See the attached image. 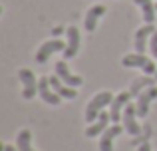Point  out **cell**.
<instances>
[{
	"label": "cell",
	"mask_w": 157,
	"mask_h": 151,
	"mask_svg": "<svg viewBox=\"0 0 157 151\" xmlns=\"http://www.w3.org/2000/svg\"><path fill=\"white\" fill-rule=\"evenodd\" d=\"M4 151H18V147H12V145H4Z\"/></svg>",
	"instance_id": "obj_21"
},
{
	"label": "cell",
	"mask_w": 157,
	"mask_h": 151,
	"mask_svg": "<svg viewBox=\"0 0 157 151\" xmlns=\"http://www.w3.org/2000/svg\"><path fill=\"white\" fill-rule=\"evenodd\" d=\"M137 151H151V147H149V143H141L137 147Z\"/></svg>",
	"instance_id": "obj_20"
},
{
	"label": "cell",
	"mask_w": 157,
	"mask_h": 151,
	"mask_svg": "<svg viewBox=\"0 0 157 151\" xmlns=\"http://www.w3.org/2000/svg\"><path fill=\"white\" fill-rule=\"evenodd\" d=\"M109 119H111L109 113L101 111V113H100V117H98V119L94 121V123L90 125L88 129H86V135H88V137H96V135H100V133H104L105 129L109 127Z\"/></svg>",
	"instance_id": "obj_13"
},
{
	"label": "cell",
	"mask_w": 157,
	"mask_h": 151,
	"mask_svg": "<svg viewBox=\"0 0 157 151\" xmlns=\"http://www.w3.org/2000/svg\"><path fill=\"white\" fill-rule=\"evenodd\" d=\"M153 32H155L153 24H145V26H141L137 32H135V42L133 44H135V50H137L139 54L145 52V44H147V40H151Z\"/></svg>",
	"instance_id": "obj_12"
},
{
	"label": "cell",
	"mask_w": 157,
	"mask_h": 151,
	"mask_svg": "<svg viewBox=\"0 0 157 151\" xmlns=\"http://www.w3.org/2000/svg\"><path fill=\"white\" fill-rule=\"evenodd\" d=\"M111 101H113V97H111L109 92H101V93H98V96H94L92 100H90L88 108H86V119H88L90 123H94V121L100 117L101 109H104L105 105H111Z\"/></svg>",
	"instance_id": "obj_1"
},
{
	"label": "cell",
	"mask_w": 157,
	"mask_h": 151,
	"mask_svg": "<svg viewBox=\"0 0 157 151\" xmlns=\"http://www.w3.org/2000/svg\"><path fill=\"white\" fill-rule=\"evenodd\" d=\"M121 131H123V127L117 125V123H113L111 127H107L104 131V135H101V139H100V151H113V139Z\"/></svg>",
	"instance_id": "obj_11"
},
{
	"label": "cell",
	"mask_w": 157,
	"mask_h": 151,
	"mask_svg": "<svg viewBox=\"0 0 157 151\" xmlns=\"http://www.w3.org/2000/svg\"><path fill=\"white\" fill-rule=\"evenodd\" d=\"M121 64L125 68H139V70H143L147 76H153L155 72H157L155 70V64L151 62L145 54H139V52H137V54H127L125 58L121 60Z\"/></svg>",
	"instance_id": "obj_2"
},
{
	"label": "cell",
	"mask_w": 157,
	"mask_h": 151,
	"mask_svg": "<svg viewBox=\"0 0 157 151\" xmlns=\"http://www.w3.org/2000/svg\"><path fill=\"white\" fill-rule=\"evenodd\" d=\"M50 85L54 88V92H56L60 97H64V100H74V97L78 96L76 89L70 88V85H66L58 76H50Z\"/></svg>",
	"instance_id": "obj_14"
},
{
	"label": "cell",
	"mask_w": 157,
	"mask_h": 151,
	"mask_svg": "<svg viewBox=\"0 0 157 151\" xmlns=\"http://www.w3.org/2000/svg\"><path fill=\"white\" fill-rule=\"evenodd\" d=\"M30 139H32V133L28 129H22L18 133V137H16V147H18V151H34Z\"/></svg>",
	"instance_id": "obj_17"
},
{
	"label": "cell",
	"mask_w": 157,
	"mask_h": 151,
	"mask_svg": "<svg viewBox=\"0 0 157 151\" xmlns=\"http://www.w3.org/2000/svg\"><path fill=\"white\" fill-rule=\"evenodd\" d=\"M56 76L60 77V80L64 81L66 85H70V88H78V85L84 84V80H82L80 76H74L72 72L68 70V66H66V60H62V62L56 64Z\"/></svg>",
	"instance_id": "obj_8"
},
{
	"label": "cell",
	"mask_w": 157,
	"mask_h": 151,
	"mask_svg": "<svg viewBox=\"0 0 157 151\" xmlns=\"http://www.w3.org/2000/svg\"><path fill=\"white\" fill-rule=\"evenodd\" d=\"M105 14V6H101V4H98V6H92L88 10V14H86V30L88 32H94L98 26V20L101 18V16Z\"/></svg>",
	"instance_id": "obj_15"
},
{
	"label": "cell",
	"mask_w": 157,
	"mask_h": 151,
	"mask_svg": "<svg viewBox=\"0 0 157 151\" xmlns=\"http://www.w3.org/2000/svg\"><path fill=\"white\" fill-rule=\"evenodd\" d=\"M78 52H80V32H78L76 26H70L68 28V44H66V50H64V60L74 58Z\"/></svg>",
	"instance_id": "obj_10"
},
{
	"label": "cell",
	"mask_w": 157,
	"mask_h": 151,
	"mask_svg": "<svg viewBox=\"0 0 157 151\" xmlns=\"http://www.w3.org/2000/svg\"><path fill=\"white\" fill-rule=\"evenodd\" d=\"M129 97H131L129 92H121V93H117V96L113 97V101H111V105H109L111 123H117V121L121 119V109L129 104Z\"/></svg>",
	"instance_id": "obj_7"
},
{
	"label": "cell",
	"mask_w": 157,
	"mask_h": 151,
	"mask_svg": "<svg viewBox=\"0 0 157 151\" xmlns=\"http://www.w3.org/2000/svg\"><path fill=\"white\" fill-rule=\"evenodd\" d=\"M149 48H151V56L157 58V30L153 32V36H151V40H149Z\"/></svg>",
	"instance_id": "obj_19"
},
{
	"label": "cell",
	"mask_w": 157,
	"mask_h": 151,
	"mask_svg": "<svg viewBox=\"0 0 157 151\" xmlns=\"http://www.w3.org/2000/svg\"><path fill=\"white\" fill-rule=\"evenodd\" d=\"M141 85H145V88H149V85H153V81H151L149 80V77H145V80H143V77H141V80H137V81H133V85H131V96H139V93H141V92H139V89H141Z\"/></svg>",
	"instance_id": "obj_18"
},
{
	"label": "cell",
	"mask_w": 157,
	"mask_h": 151,
	"mask_svg": "<svg viewBox=\"0 0 157 151\" xmlns=\"http://www.w3.org/2000/svg\"><path fill=\"white\" fill-rule=\"evenodd\" d=\"M155 10H157V4H155Z\"/></svg>",
	"instance_id": "obj_23"
},
{
	"label": "cell",
	"mask_w": 157,
	"mask_h": 151,
	"mask_svg": "<svg viewBox=\"0 0 157 151\" xmlns=\"http://www.w3.org/2000/svg\"><path fill=\"white\" fill-rule=\"evenodd\" d=\"M62 50H66L64 40H48V42H44L42 46H40L38 54H36V62L44 64L52 54H56V52H62Z\"/></svg>",
	"instance_id": "obj_5"
},
{
	"label": "cell",
	"mask_w": 157,
	"mask_h": 151,
	"mask_svg": "<svg viewBox=\"0 0 157 151\" xmlns=\"http://www.w3.org/2000/svg\"><path fill=\"white\" fill-rule=\"evenodd\" d=\"M135 4H137L139 8H141V12H143V20H145V24H153V20H155V6H153V2L151 0H133Z\"/></svg>",
	"instance_id": "obj_16"
},
{
	"label": "cell",
	"mask_w": 157,
	"mask_h": 151,
	"mask_svg": "<svg viewBox=\"0 0 157 151\" xmlns=\"http://www.w3.org/2000/svg\"><path fill=\"white\" fill-rule=\"evenodd\" d=\"M18 77L24 85L22 96L26 97V100H32V97L38 93V81H36V77H34V72H30L28 68H22V70H18Z\"/></svg>",
	"instance_id": "obj_3"
},
{
	"label": "cell",
	"mask_w": 157,
	"mask_h": 151,
	"mask_svg": "<svg viewBox=\"0 0 157 151\" xmlns=\"http://www.w3.org/2000/svg\"><path fill=\"white\" fill-rule=\"evenodd\" d=\"M155 97H157V88H153V85L145 88L137 96V104H135V108H137V115L139 117L147 115V111H149V104H151V100H155Z\"/></svg>",
	"instance_id": "obj_6"
},
{
	"label": "cell",
	"mask_w": 157,
	"mask_h": 151,
	"mask_svg": "<svg viewBox=\"0 0 157 151\" xmlns=\"http://www.w3.org/2000/svg\"><path fill=\"white\" fill-rule=\"evenodd\" d=\"M155 80H157V72H155Z\"/></svg>",
	"instance_id": "obj_22"
},
{
	"label": "cell",
	"mask_w": 157,
	"mask_h": 151,
	"mask_svg": "<svg viewBox=\"0 0 157 151\" xmlns=\"http://www.w3.org/2000/svg\"><path fill=\"white\" fill-rule=\"evenodd\" d=\"M38 93L42 96V100L46 101V104H50V105H58L60 100H62V97L54 92V88L50 85V77H46V76L38 81Z\"/></svg>",
	"instance_id": "obj_9"
},
{
	"label": "cell",
	"mask_w": 157,
	"mask_h": 151,
	"mask_svg": "<svg viewBox=\"0 0 157 151\" xmlns=\"http://www.w3.org/2000/svg\"><path fill=\"white\" fill-rule=\"evenodd\" d=\"M135 115H137V108L133 104H127L125 111H123V127H125V131L129 135H139L141 133V127H139Z\"/></svg>",
	"instance_id": "obj_4"
}]
</instances>
